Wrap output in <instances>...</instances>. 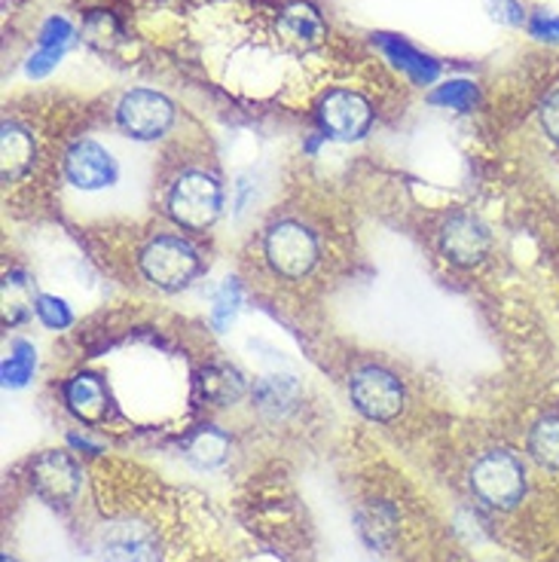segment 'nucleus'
Wrapping results in <instances>:
<instances>
[{
  "instance_id": "obj_1",
  "label": "nucleus",
  "mask_w": 559,
  "mask_h": 562,
  "mask_svg": "<svg viewBox=\"0 0 559 562\" xmlns=\"http://www.w3.org/2000/svg\"><path fill=\"white\" fill-rule=\"evenodd\" d=\"M166 214L190 233H205L224 211V183L205 166H183L166 183Z\"/></svg>"
},
{
  "instance_id": "obj_2",
  "label": "nucleus",
  "mask_w": 559,
  "mask_h": 562,
  "mask_svg": "<svg viewBox=\"0 0 559 562\" xmlns=\"http://www.w3.org/2000/svg\"><path fill=\"white\" fill-rule=\"evenodd\" d=\"M260 254L276 279L303 281L322 260V239L300 217H276L264 229Z\"/></svg>"
},
{
  "instance_id": "obj_3",
  "label": "nucleus",
  "mask_w": 559,
  "mask_h": 562,
  "mask_svg": "<svg viewBox=\"0 0 559 562\" xmlns=\"http://www.w3.org/2000/svg\"><path fill=\"white\" fill-rule=\"evenodd\" d=\"M138 272L156 291L175 294L202 272V254L181 233L159 229L154 236H147L138 248Z\"/></svg>"
},
{
  "instance_id": "obj_4",
  "label": "nucleus",
  "mask_w": 559,
  "mask_h": 562,
  "mask_svg": "<svg viewBox=\"0 0 559 562\" xmlns=\"http://www.w3.org/2000/svg\"><path fill=\"white\" fill-rule=\"evenodd\" d=\"M468 483L477 498L492 510H514L526 498L529 474L517 452L507 447H492L477 456Z\"/></svg>"
},
{
  "instance_id": "obj_5",
  "label": "nucleus",
  "mask_w": 559,
  "mask_h": 562,
  "mask_svg": "<svg viewBox=\"0 0 559 562\" xmlns=\"http://www.w3.org/2000/svg\"><path fill=\"white\" fill-rule=\"evenodd\" d=\"M62 178L80 196H104L120 190L123 166L104 140L77 138L62 156Z\"/></svg>"
},
{
  "instance_id": "obj_6",
  "label": "nucleus",
  "mask_w": 559,
  "mask_h": 562,
  "mask_svg": "<svg viewBox=\"0 0 559 562\" xmlns=\"http://www.w3.org/2000/svg\"><path fill=\"white\" fill-rule=\"evenodd\" d=\"M349 397L355 409L370 422H392L401 416L406 392L392 370L379 364H364L351 370Z\"/></svg>"
},
{
  "instance_id": "obj_7",
  "label": "nucleus",
  "mask_w": 559,
  "mask_h": 562,
  "mask_svg": "<svg viewBox=\"0 0 559 562\" xmlns=\"http://www.w3.org/2000/svg\"><path fill=\"white\" fill-rule=\"evenodd\" d=\"M116 126L135 140H156L175 123V104L156 89H128L116 101Z\"/></svg>"
},
{
  "instance_id": "obj_8",
  "label": "nucleus",
  "mask_w": 559,
  "mask_h": 562,
  "mask_svg": "<svg viewBox=\"0 0 559 562\" xmlns=\"http://www.w3.org/2000/svg\"><path fill=\"white\" fill-rule=\"evenodd\" d=\"M315 116L322 123L324 135L336 140H358L373 126V108L355 89H331L324 92Z\"/></svg>"
},
{
  "instance_id": "obj_9",
  "label": "nucleus",
  "mask_w": 559,
  "mask_h": 562,
  "mask_svg": "<svg viewBox=\"0 0 559 562\" xmlns=\"http://www.w3.org/2000/svg\"><path fill=\"white\" fill-rule=\"evenodd\" d=\"M437 248H440V254L447 257L449 263H456V267H474V263H480L490 254L492 236L480 217L468 214V211H456L440 226Z\"/></svg>"
},
{
  "instance_id": "obj_10",
  "label": "nucleus",
  "mask_w": 559,
  "mask_h": 562,
  "mask_svg": "<svg viewBox=\"0 0 559 562\" xmlns=\"http://www.w3.org/2000/svg\"><path fill=\"white\" fill-rule=\"evenodd\" d=\"M80 468L74 464L68 452L49 450L41 452L34 462H31V486L34 492L46 498L49 505H68L77 498L80 492Z\"/></svg>"
},
{
  "instance_id": "obj_11",
  "label": "nucleus",
  "mask_w": 559,
  "mask_h": 562,
  "mask_svg": "<svg viewBox=\"0 0 559 562\" xmlns=\"http://www.w3.org/2000/svg\"><path fill=\"white\" fill-rule=\"evenodd\" d=\"M65 404L86 425H101L111 416V394L96 373H77L65 382Z\"/></svg>"
},
{
  "instance_id": "obj_12",
  "label": "nucleus",
  "mask_w": 559,
  "mask_h": 562,
  "mask_svg": "<svg viewBox=\"0 0 559 562\" xmlns=\"http://www.w3.org/2000/svg\"><path fill=\"white\" fill-rule=\"evenodd\" d=\"M279 37L294 49H315L327 41V25L312 3H291L279 15Z\"/></svg>"
},
{
  "instance_id": "obj_13",
  "label": "nucleus",
  "mask_w": 559,
  "mask_h": 562,
  "mask_svg": "<svg viewBox=\"0 0 559 562\" xmlns=\"http://www.w3.org/2000/svg\"><path fill=\"white\" fill-rule=\"evenodd\" d=\"M382 56L392 61L394 68L404 70L406 77L416 86H432L440 77V61H434L432 56L420 53L413 43H406L404 37H394V34H377L373 37Z\"/></svg>"
},
{
  "instance_id": "obj_14",
  "label": "nucleus",
  "mask_w": 559,
  "mask_h": 562,
  "mask_svg": "<svg viewBox=\"0 0 559 562\" xmlns=\"http://www.w3.org/2000/svg\"><path fill=\"white\" fill-rule=\"evenodd\" d=\"M104 562H156L154 535L138 522H116L104 535Z\"/></svg>"
},
{
  "instance_id": "obj_15",
  "label": "nucleus",
  "mask_w": 559,
  "mask_h": 562,
  "mask_svg": "<svg viewBox=\"0 0 559 562\" xmlns=\"http://www.w3.org/2000/svg\"><path fill=\"white\" fill-rule=\"evenodd\" d=\"M70 41H74V29H70L68 19H65V15H49V19L43 22L41 37H37V53L29 58L25 74L34 77V80L46 77V74L62 61Z\"/></svg>"
},
{
  "instance_id": "obj_16",
  "label": "nucleus",
  "mask_w": 559,
  "mask_h": 562,
  "mask_svg": "<svg viewBox=\"0 0 559 562\" xmlns=\"http://www.w3.org/2000/svg\"><path fill=\"white\" fill-rule=\"evenodd\" d=\"M34 154H37V144L34 135L22 123L7 120L0 128V159H3V181L13 183L19 178H25L34 166Z\"/></svg>"
},
{
  "instance_id": "obj_17",
  "label": "nucleus",
  "mask_w": 559,
  "mask_h": 562,
  "mask_svg": "<svg viewBox=\"0 0 559 562\" xmlns=\"http://www.w3.org/2000/svg\"><path fill=\"white\" fill-rule=\"evenodd\" d=\"M526 450L541 471L559 474V413H547L532 425L529 437H526Z\"/></svg>"
},
{
  "instance_id": "obj_18",
  "label": "nucleus",
  "mask_w": 559,
  "mask_h": 562,
  "mask_svg": "<svg viewBox=\"0 0 559 562\" xmlns=\"http://www.w3.org/2000/svg\"><path fill=\"white\" fill-rule=\"evenodd\" d=\"M187 459L190 464H197L202 471H211L217 464H224L226 452H230V437L221 431L217 425H202L193 435L187 437Z\"/></svg>"
},
{
  "instance_id": "obj_19",
  "label": "nucleus",
  "mask_w": 559,
  "mask_h": 562,
  "mask_svg": "<svg viewBox=\"0 0 559 562\" xmlns=\"http://www.w3.org/2000/svg\"><path fill=\"white\" fill-rule=\"evenodd\" d=\"M199 385H202L205 401L214 404V407H230V404H236L238 397L245 394V376L238 373L236 367H230V364L205 367V373H202Z\"/></svg>"
},
{
  "instance_id": "obj_20",
  "label": "nucleus",
  "mask_w": 559,
  "mask_h": 562,
  "mask_svg": "<svg viewBox=\"0 0 559 562\" xmlns=\"http://www.w3.org/2000/svg\"><path fill=\"white\" fill-rule=\"evenodd\" d=\"M300 397V389L291 376H266L254 385V404L269 413V416H281L294 407V401Z\"/></svg>"
},
{
  "instance_id": "obj_21",
  "label": "nucleus",
  "mask_w": 559,
  "mask_h": 562,
  "mask_svg": "<svg viewBox=\"0 0 559 562\" xmlns=\"http://www.w3.org/2000/svg\"><path fill=\"white\" fill-rule=\"evenodd\" d=\"M34 370H37V349L29 339H13L10 355L3 358V367H0L3 389H25L34 376Z\"/></svg>"
},
{
  "instance_id": "obj_22",
  "label": "nucleus",
  "mask_w": 559,
  "mask_h": 562,
  "mask_svg": "<svg viewBox=\"0 0 559 562\" xmlns=\"http://www.w3.org/2000/svg\"><path fill=\"white\" fill-rule=\"evenodd\" d=\"M428 101L437 108L471 113L480 104V86L474 80H447V83H440L428 92Z\"/></svg>"
},
{
  "instance_id": "obj_23",
  "label": "nucleus",
  "mask_w": 559,
  "mask_h": 562,
  "mask_svg": "<svg viewBox=\"0 0 559 562\" xmlns=\"http://www.w3.org/2000/svg\"><path fill=\"white\" fill-rule=\"evenodd\" d=\"M238 306H242V284H238V279H226L221 284V291L214 294V306H211V324H214V330L224 334L226 327L233 324V318H236Z\"/></svg>"
},
{
  "instance_id": "obj_24",
  "label": "nucleus",
  "mask_w": 559,
  "mask_h": 562,
  "mask_svg": "<svg viewBox=\"0 0 559 562\" xmlns=\"http://www.w3.org/2000/svg\"><path fill=\"white\" fill-rule=\"evenodd\" d=\"M34 312H37L43 327H49V330H65V327L74 324V312H70V306L62 296L41 294L34 300Z\"/></svg>"
},
{
  "instance_id": "obj_25",
  "label": "nucleus",
  "mask_w": 559,
  "mask_h": 562,
  "mask_svg": "<svg viewBox=\"0 0 559 562\" xmlns=\"http://www.w3.org/2000/svg\"><path fill=\"white\" fill-rule=\"evenodd\" d=\"M538 123L545 128V135L554 144H559V86L557 89H550L541 101V108H538Z\"/></svg>"
},
{
  "instance_id": "obj_26",
  "label": "nucleus",
  "mask_w": 559,
  "mask_h": 562,
  "mask_svg": "<svg viewBox=\"0 0 559 562\" xmlns=\"http://www.w3.org/2000/svg\"><path fill=\"white\" fill-rule=\"evenodd\" d=\"M526 29H529L532 37H538V41L559 43V15L535 13L529 22H526Z\"/></svg>"
},
{
  "instance_id": "obj_27",
  "label": "nucleus",
  "mask_w": 559,
  "mask_h": 562,
  "mask_svg": "<svg viewBox=\"0 0 559 562\" xmlns=\"http://www.w3.org/2000/svg\"><path fill=\"white\" fill-rule=\"evenodd\" d=\"M495 7V15L507 22V25H523V10H519L517 0H492Z\"/></svg>"
},
{
  "instance_id": "obj_28",
  "label": "nucleus",
  "mask_w": 559,
  "mask_h": 562,
  "mask_svg": "<svg viewBox=\"0 0 559 562\" xmlns=\"http://www.w3.org/2000/svg\"><path fill=\"white\" fill-rule=\"evenodd\" d=\"M68 440H70V447H77V450L92 452V456H99V452H101L99 443H92V440H86V437H80V435H70Z\"/></svg>"
},
{
  "instance_id": "obj_29",
  "label": "nucleus",
  "mask_w": 559,
  "mask_h": 562,
  "mask_svg": "<svg viewBox=\"0 0 559 562\" xmlns=\"http://www.w3.org/2000/svg\"><path fill=\"white\" fill-rule=\"evenodd\" d=\"M0 562H15V560H13V557H10V553H3V560H0Z\"/></svg>"
}]
</instances>
